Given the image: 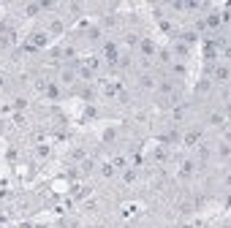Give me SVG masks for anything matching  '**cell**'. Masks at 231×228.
I'll use <instances>...</instances> for the list:
<instances>
[{
	"label": "cell",
	"mask_w": 231,
	"mask_h": 228,
	"mask_svg": "<svg viewBox=\"0 0 231 228\" xmlns=\"http://www.w3.org/2000/svg\"><path fill=\"white\" fill-rule=\"evenodd\" d=\"M106 57H109V60H112V63H114V60H117V49H114V46H112V44H109V46H106Z\"/></svg>",
	"instance_id": "cell-1"
},
{
	"label": "cell",
	"mask_w": 231,
	"mask_h": 228,
	"mask_svg": "<svg viewBox=\"0 0 231 228\" xmlns=\"http://www.w3.org/2000/svg\"><path fill=\"white\" fill-rule=\"evenodd\" d=\"M141 49H144V55H152V44H150V41H144V46H141Z\"/></svg>",
	"instance_id": "cell-2"
}]
</instances>
